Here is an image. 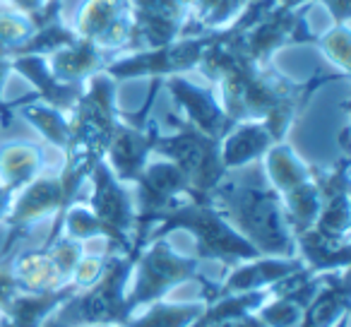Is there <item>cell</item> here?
I'll return each mask as SVG.
<instances>
[{"label":"cell","instance_id":"cell-1","mask_svg":"<svg viewBox=\"0 0 351 327\" xmlns=\"http://www.w3.org/2000/svg\"><path fill=\"white\" fill-rule=\"evenodd\" d=\"M207 202L263 258H293V231L277 191L269 186L258 161L226 171V176L210 193Z\"/></svg>","mask_w":351,"mask_h":327},{"label":"cell","instance_id":"cell-2","mask_svg":"<svg viewBox=\"0 0 351 327\" xmlns=\"http://www.w3.org/2000/svg\"><path fill=\"white\" fill-rule=\"evenodd\" d=\"M135 253H111L101 277L82 289L49 315L41 327H87V325H125L132 313L125 306V287L130 279Z\"/></svg>","mask_w":351,"mask_h":327},{"label":"cell","instance_id":"cell-3","mask_svg":"<svg viewBox=\"0 0 351 327\" xmlns=\"http://www.w3.org/2000/svg\"><path fill=\"white\" fill-rule=\"evenodd\" d=\"M159 221L161 226L156 229V239L166 236L171 229L193 231L200 260H219L224 265H239L263 258L210 202H178L166 215H161Z\"/></svg>","mask_w":351,"mask_h":327},{"label":"cell","instance_id":"cell-4","mask_svg":"<svg viewBox=\"0 0 351 327\" xmlns=\"http://www.w3.org/2000/svg\"><path fill=\"white\" fill-rule=\"evenodd\" d=\"M152 152L176 164V169L186 178L188 197L193 202H207L215 186L226 176V169L221 164L219 140L200 132L188 121L178 123L176 132L171 135L154 132Z\"/></svg>","mask_w":351,"mask_h":327},{"label":"cell","instance_id":"cell-5","mask_svg":"<svg viewBox=\"0 0 351 327\" xmlns=\"http://www.w3.org/2000/svg\"><path fill=\"white\" fill-rule=\"evenodd\" d=\"M197 267H200L197 258L178 255L166 241L156 239L145 253H137L135 258V265H132L135 282H132L130 291L125 293L128 311L132 313L145 303H154L173 287L195 277Z\"/></svg>","mask_w":351,"mask_h":327},{"label":"cell","instance_id":"cell-6","mask_svg":"<svg viewBox=\"0 0 351 327\" xmlns=\"http://www.w3.org/2000/svg\"><path fill=\"white\" fill-rule=\"evenodd\" d=\"M217 39V32H205V34H193L186 39H176L159 49H145L128 58H113L104 68L108 77L130 80L140 75H152V77H171V75L186 73L200 65L202 53Z\"/></svg>","mask_w":351,"mask_h":327},{"label":"cell","instance_id":"cell-7","mask_svg":"<svg viewBox=\"0 0 351 327\" xmlns=\"http://www.w3.org/2000/svg\"><path fill=\"white\" fill-rule=\"evenodd\" d=\"M89 176H92L94 183L89 210L101 221L106 241L116 253H135V243H132L135 202H132V195L128 193L125 183H121L113 176V171L104 159L92 169Z\"/></svg>","mask_w":351,"mask_h":327},{"label":"cell","instance_id":"cell-8","mask_svg":"<svg viewBox=\"0 0 351 327\" xmlns=\"http://www.w3.org/2000/svg\"><path fill=\"white\" fill-rule=\"evenodd\" d=\"M75 195L77 193L65 183V178L60 173H56V176H41L39 173L34 181L27 183L20 195L12 200V207L5 217L8 226H10V239H8V245L3 248V255L10 253L12 243L25 234V229H29L34 221L44 219V217L56 215V229L63 212L73 205Z\"/></svg>","mask_w":351,"mask_h":327},{"label":"cell","instance_id":"cell-9","mask_svg":"<svg viewBox=\"0 0 351 327\" xmlns=\"http://www.w3.org/2000/svg\"><path fill=\"white\" fill-rule=\"evenodd\" d=\"M73 32L111 56L135 49V25L128 0H84Z\"/></svg>","mask_w":351,"mask_h":327},{"label":"cell","instance_id":"cell-10","mask_svg":"<svg viewBox=\"0 0 351 327\" xmlns=\"http://www.w3.org/2000/svg\"><path fill=\"white\" fill-rule=\"evenodd\" d=\"M132 25H135V49H159L186 34V20L193 0H128Z\"/></svg>","mask_w":351,"mask_h":327},{"label":"cell","instance_id":"cell-11","mask_svg":"<svg viewBox=\"0 0 351 327\" xmlns=\"http://www.w3.org/2000/svg\"><path fill=\"white\" fill-rule=\"evenodd\" d=\"M166 89L176 99V104L183 108L186 121L191 125H195L200 132H205V135L221 142V137L234 128V123L229 121V116L224 113L221 104L217 101V94L212 89L197 87V84H193L191 80L181 77V75L166 77Z\"/></svg>","mask_w":351,"mask_h":327},{"label":"cell","instance_id":"cell-12","mask_svg":"<svg viewBox=\"0 0 351 327\" xmlns=\"http://www.w3.org/2000/svg\"><path fill=\"white\" fill-rule=\"evenodd\" d=\"M154 132L156 130H149L145 125H132V123L123 121L118 113L116 130H113L106 152H104V156H106L104 161L121 183L137 181L145 164L149 161Z\"/></svg>","mask_w":351,"mask_h":327},{"label":"cell","instance_id":"cell-13","mask_svg":"<svg viewBox=\"0 0 351 327\" xmlns=\"http://www.w3.org/2000/svg\"><path fill=\"white\" fill-rule=\"evenodd\" d=\"M306 267L301 258H255L248 260V265H241L226 277V282L219 289L210 287L212 301L221 296H234V293L258 291V289L272 287L279 279L298 272Z\"/></svg>","mask_w":351,"mask_h":327},{"label":"cell","instance_id":"cell-14","mask_svg":"<svg viewBox=\"0 0 351 327\" xmlns=\"http://www.w3.org/2000/svg\"><path fill=\"white\" fill-rule=\"evenodd\" d=\"M113 60L111 53L101 51L99 46L89 44L84 39H75L73 44L53 51L46 60L51 75L63 84H82L92 75L101 73L108 63Z\"/></svg>","mask_w":351,"mask_h":327},{"label":"cell","instance_id":"cell-15","mask_svg":"<svg viewBox=\"0 0 351 327\" xmlns=\"http://www.w3.org/2000/svg\"><path fill=\"white\" fill-rule=\"evenodd\" d=\"M272 145H277V140L263 121L234 123V128L219 142L221 164H224L226 171L248 167L253 161L263 159Z\"/></svg>","mask_w":351,"mask_h":327},{"label":"cell","instance_id":"cell-16","mask_svg":"<svg viewBox=\"0 0 351 327\" xmlns=\"http://www.w3.org/2000/svg\"><path fill=\"white\" fill-rule=\"evenodd\" d=\"M349 306V287H346V269L322 274L320 289L306 306L298 327H335L346 315Z\"/></svg>","mask_w":351,"mask_h":327},{"label":"cell","instance_id":"cell-17","mask_svg":"<svg viewBox=\"0 0 351 327\" xmlns=\"http://www.w3.org/2000/svg\"><path fill=\"white\" fill-rule=\"evenodd\" d=\"M12 70L25 75L27 80H32L39 97L44 99V104H49V106L58 108L63 113L73 111L77 99L82 97V84H63L51 75L49 65H46V56H20V58H12Z\"/></svg>","mask_w":351,"mask_h":327},{"label":"cell","instance_id":"cell-18","mask_svg":"<svg viewBox=\"0 0 351 327\" xmlns=\"http://www.w3.org/2000/svg\"><path fill=\"white\" fill-rule=\"evenodd\" d=\"M44 169V152L34 142L10 140L0 145V186L22 191Z\"/></svg>","mask_w":351,"mask_h":327},{"label":"cell","instance_id":"cell-19","mask_svg":"<svg viewBox=\"0 0 351 327\" xmlns=\"http://www.w3.org/2000/svg\"><path fill=\"white\" fill-rule=\"evenodd\" d=\"M12 272H15L17 287L22 293L58 291L68 282L46 250H29V253L12 258Z\"/></svg>","mask_w":351,"mask_h":327},{"label":"cell","instance_id":"cell-20","mask_svg":"<svg viewBox=\"0 0 351 327\" xmlns=\"http://www.w3.org/2000/svg\"><path fill=\"white\" fill-rule=\"evenodd\" d=\"M80 289L75 284H65L58 291L49 293H20L10 306L5 308L8 322L12 327H41L44 320L56 311L58 306H63L70 296H75Z\"/></svg>","mask_w":351,"mask_h":327},{"label":"cell","instance_id":"cell-21","mask_svg":"<svg viewBox=\"0 0 351 327\" xmlns=\"http://www.w3.org/2000/svg\"><path fill=\"white\" fill-rule=\"evenodd\" d=\"M263 171L267 176L269 186L277 191V195H284V193L293 191V188H298L301 183L313 178V169L298 159L291 147L282 145V142H277V145H272L267 149Z\"/></svg>","mask_w":351,"mask_h":327},{"label":"cell","instance_id":"cell-22","mask_svg":"<svg viewBox=\"0 0 351 327\" xmlns=\"http://www.w3.org/2000/svg\"><path fill=\"white\" fill-rule=\"evenodd\" d=\"M205 311V303H152L142 315L130 317L123 327H191Z\"/></svg>","mask_w":351,"mask_h":327},{"label":"cell","instance_id":"cell-23","mask_svg":"<svg viewBox=\"0 0 351 327\" xmlns=\"http://www.w3.org/2000/svg\"><path fill=\"white\" fill-rule=\"evenodd\" d=\"M15 106H20L22 118H27L51 145L60 147V149L68 147L70 123L63 111H58V108L49 106V104H44V101H27V104L20 101V104H15Z\"/></svg>","mask_w":351,"mask_h":327},{"label":"cell","instance_id":"cell-24","mask_svg":"<svg viewBox=\"0 0 351 327\" xmlns=\"http://www.w3.org/2000/svg\"><path fill=\"white\" fill-rule=\"evenodd\" d=\"M248 0H193V17L200 22L197 32H221L229 25H234L236 17L243 12Z\"/></svg>","mask_w":351,"mask_h":327},{"label":"cell","instance_id":"cell-25","mask_svg":"<svg viewBox=\"0 0 351 327\" xmlns=\"http://www.w3.org/2000/svg\"><path fill=\"white\" fill-rule=\"evenodd\" d=\"M36 25L29 15L0 3V53L15 58V53L32 39Z\"/></svg>","mask_w":351,"mask_h":327},{"label":"cell","instance_id":"cell-26","mask_svg":"<svg viewBox=\"0 0 351 327\" xmlns=\"http://www.w3.org/2000/svg\"><path fill=\"white\" fill-rule=\"evenodd\" d=\"M317 44L332 63L339 65L341 73H349V25H335L325 36L317 39Z\"/></svg>","mask_w":351,"mask_h":327},{"label":"cell","instance_id":"cell-27","mask_svg":"<svg viewBox=\"0 0 351 327\" xmlns=\"http://www.w3.org/2000/svg\"><path fill=\"white\" fill-rule=\"evenodd\" d=\"M8 258L0 260V311L5 313V308L20 296V287H17L15 272H12V255L5 253Z\"/></svg>","mask_w":351,"mask_h":327},{"label":"cell","instance_id":"cell-28","mask_svg":"<svg viewBox=\"0 0 351 327\" xmlns=\"http://www.w3.org/2000/svg\"><path fill=\"white\" fill-rule=\"evenodd\" d=\"M311 0H293V5H303ZM335 17V25H349V0H320Z\"/></svg>","mask_w":351,"mask_h":327},{"label":"cell","instance_id":"cell-29","mask_svg":"<svg viewBox=\"0 0 351 327\" xmlns=\"http://www.w3.org/2000/svg\"><path fill=\"white\" fill-rule=\"evenodd\" d=\"M0 3H3V5L15 8V10L25 12V15H29V17H36L46 8L49 0H0Z\"/></svg>","mask_w":351,"mask_h":327},{"label":"cell","instance_id":"cell-30","mask_svg":"<svg viewBox=\"0 0 351 327\" xmlns=\"http://www.w3.org/2000/svg\"><path fill=\"white\" fill-rule=\"evenodd\" d=\"M212 327H265V325L258 320V315H250V313H243V315L226 317V320L217 322V325H212Z\"/></svg>","mask_w":351,"mask_h":327},{"label":"cell","instance_id":"cell-31","mask_svg":"<svg viewBox=\"0 0 351 327\" xmlns=\"http://www.w3.org/2000/svg\"><path fill=\"white\" fill-rule=\"evenodd\" d=\"M12 200H15V191L0 186V221L8 217V212H10V207H12Z\"/></svg>","mask_w":351,"mask_h":327},{"label":"cell","instance_id":"cell-32","mask_svg":"<svg viewBox=\"0 0 351 327\" xmlns=\"http://www.w3.org/2000/svg\"><path fill=\"white\" fill-rule=\"evenodd\" d=\"M8 108H10V106H3V104H0V116H3V113H8Z\"/></svg>","mask_w":351,"mask_h":327}]
</instances>
